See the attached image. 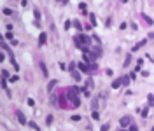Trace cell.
<instances>
[{
    "label": "cell",
    "instance_id": "11",
    "mask_svg": "<svg viewBox=\"0 0 154 131\" xmlns=\"http://www.w3.org/2000/svg\"><path fill=\"white\" fill-rule=\"evenodd\" d=\"M142 17H144V19H145V23H147V25H152V23H154V21L151 19V17H149L147 14H142Z\"/></svg>",
    "mask_w": 154,
    "mask_h": 131
},
{
    "label": "cell",
    "instance_id": "35",
    "mask_svg": "<svg viewBox=\"0 0 154 131\" xmlns=\"http://www.w3.org/2000/svg\"><path fill=\"white\" fill-rule=\"evenodd\" d=\"M151 131H154V126H152V128H151Z\"/></svg>",
    "mask_w": 154,
    "mask_h": 131
},
{
    "label": "cell",
    "instance_id": "1",
    "mask_svg": "<svg viewBox=\"0 0 154 131\" xmlns=\"http://www.w3.org/2000/svg\"><path fill=\"white\" fill-rule=\"evenodd\" d=\"M65 96L68 98V101L72 103V107H79L81 105V98H79V87H67Z\"/></svg>",
    "mask_w": 154,
    "mask_h": 131
},
{
    "label": "cell",
    "instance_id": "27",
    "mask_svg": "<svg viewBox=\"0 0 154 131\" xmlns=\"http://www.w3.org/2000/svg\"><path fill=\"white\" fill-rule=\"evenodd\" d=\"M100 131H109V124H103V126H102V129H100Z\"/></svg>",
    "mask_w": 154,
    "mask_h": 131
},
{
    "label": "cell",
    "instance_id": "24",
    "mask_svg": "<svg viewBox=\"0 0 154 131\" xmlns=\"http://www.w3.org/2000/svg\"><path fill=\"white\" fill-rule=\"evenodd\" d=\"M46 124H47V126H51V124H53V115H49V117L46 119Z\"/></svg>",
    "mask_w": 154,
    "mask_h": 131
},
{
    "label": "cell",
    "instance_id": "17",
    "mask_svg": "<svg viewBox=\"0 0 154 131\" xmlns=\"http://www.w3.org/2000/svg\"><path fill=\"white\" fill-rule=\"evenodd\" d=\"M70 119H72L74 122H77V121H81V115H77V114H74V115H72Z\"/></svg>",
    "mask_w": 154,
    "mask_h": 131
},
{
    "label": "cell",
    "instance_id": "8",
    "mask_svg": "<svg viewBox=\"0 0 154 131\" xmlns=\"http://www.w3.org/2000/svg\"><path fill=\"white\" fill-rule=\"evenodd\" d=\"M72 77H74V81H81V77H82V75H81V73L77 72V70H72Z\"/></svg>",
    "mask_w": 154,
    "mask_h": 131
},
{
    "label": "cell",
    "instance_id": "26",
    "mask_svg": "<svg viewBox=\"0 0 154 131\" xmlns=\"http://www.w3.org/2000/svg\"><path fill=\"white\" fill-rule=\"evenodd\" d=\"M130 131H138V128H137V124H131V126H130Z\"/></svg>",
    "mask_w": 154,
    "mask_h": 131
},
{
    "label": "cell",
    "instance_id": "28",
    "mask_svg": "<svg viewBox=\"0 0 154 131\" xmlns=\"http://www.w3.org/2000/svg\"><path fill=\"white\" fill-rule=\"evenodd\" d=\"M5 39H9V40H12V33H9V32H7V33H5Z\"/></svg>",
    "mask_w": 154,
    "mask_h": 131
},
{
    "label": "cell",
    "instance_id": "16",
    "mask_svg": "<svg viewBox=\"0 0 154 131\" xmlns=\"http://www.w3.org/2000/svg\"><path fill=\"white\" fill-rule=\"evenodd\" d=\"M74 26H75L77 30H82V25H81V21H74Z\"/></svg>",
    "mask_w": 154,
    "mask_h": 131
},
{
    "label": "cell",
    "instance_id": "31",
    "mask_svg": "<svg viewBox=\"0 0 154 131\" xmlns=\"http://www.w3.org/2000/svg\"><path fill=\"white\" fill-rule=\"evenodd\" d=\"M26 4H28V0H21V5L23 7H26Z\"/></svg>",
    "mask_w": 154,
    "mask_h": 131
},
{
    "label": "cell",
    "instance_id": "13",
    "mask_svg": "<svg viewBox=\"0 0 154 131\" xmlns=\"http://www.w3.org/2000/svg\"><path fill=\"white\" fill-rule=\"evenodd\" d=\"M91 117H93L95 121H98V119H100V115H98V112H96V110H93V112H91Z\"/></svg>",
    "mask_w": 154,
    "mask_h": 131
},
{
    "label": "cell",
    "instance_id": "7",
    "mask_svg": "<svg viewBox=\"0 0 154 131\" xmlns=\"http://www.w3.org/2000/svg\"><path fill=\"white\" fill-rule=\"evenodd\" d=\"M121 86H123V81H121V79H116V81L112 82V87H114V89H117V87H121Z\"/></svg>",
    "mask_w": 154,
    "mask_h": 131
},
{
    "label": "cell",
    "instance_id": "12",
    "mask_svg": "<svg viewBox=\"0 0 154 131\" xmlns=\"http://www.w3.org/2000/svg\"><path fill=\"white\" fill-rule=\"evenodd\" d=\"M56 84H58V81H51V82L47 84V89H49V91H53V87H54Z\"/></svg>",
    "mask_w": 154,
    "mask_h": 131
},
{
    "label": "cell",
    "instance_id": "29",
    "mask_svg": "<svg viewBox=\"0 0 154 131\" xmlns=\"http://www.w3.org/2000/svg\"><path fill=\"white\" fill-rule=\"evenodd\" d=\"M147 112H149L147 108H144V110H142V117H147Z\"/></svg>",
    "mask_w": 154,
    "mask_h": 131
},
{
    "label": "cell",
    "instance_id": "36",
    "mask_svg": "<svg viewBox=\"0 0 154 131\" xmlns=\"http://www.w3.org/2000/svg\"><path fill=\"white\" fill-rule=\"evenodd\" d=\"M58 2H65V0H58Z\"/></svg>",
    "mask_w": 154,
    "mask_h": 131
},
{
    "label": "cell",
    "instance_id": "6",
    "mask_svg": "<svg viewBox=\"0 0 154 131\" xmlns=\"http://www.w3.org/2000/svg\"><path fill=\"white\" fill-rule=\"evenodd\" d=\"M145 42H147V40H140V42H138V44H135V47H133V49H131V51H133V52H135V51H138V49H140V47H144V46H145Z\"/></svg>",
    "mask_w": 154,
    "mask_h": 131
},
{
    "label": "cell",
    "instance_id": "25",
    "mask_svg": "<svg viewBox=\"0 0 154 131\" xmlns=\"http://www.w3.org/2000/svg\"><path fill=\"white\" fill-rule=\"evenodd\" d=\"M4 14H5V16H11V14H12V11H11V9H7V7H5V9H4Z\"/></svg>",
    "mask_w": 154,
    "mask_h": 131
},
{
    "label": "cell",
    "instance_id": "9",
    "mask_svg": "<svg viewBox=\"0 0 154 131\" xmlns=\"http://www.w3.org/2000/svg\"><path fill=\"white\" fill-rule=\"evenodd\" d=\"M121 81H123V86H128V84H130V81H131V77H130V75H123V77H121Z\"/></svg>",
    "mask_w": 154,
    "mask_h": 131
},
{
    "label": "cell",
    "instance_id": "22",
    "mask_svg": "<svg viewBox=\"0 0 154 131\" xmlns=\"http://www.w3.org/2000/svg\"><path fill=\"white\" fill-rule=\"evenodd\" d=\"M130 61H131V54H128V56H126V61H124V66H128V65H130Z\"/></svg>",
    "mask_w": 154,
    "mask_h": 131
},
{
    "label": "cell",
    "instance_id": "30",
    "mask_svg": "<svg viewBox=\"0 0 154 131\" xmlns=\"http://www.w3.org/2000/svg\"><path fill=\"white\" fill-rule=\"evenodd\" d=\"M60 68H61V70H67V68H68V66H67V65H65V63H60Z\"/></svg>",
    "mask_w": 154,
    "mask_h": 131
},
{
    "label": "cell",
    "instance_id": "32",
    "mask_svg": "<svg viewBox=\"0 0 154 131\" xmlns=\"http://www.w3.org/2000/svg\"><path fill=\"white\" fill-rule=\"evenodd\" d=\"M149 39H154V32H152V33H149Z\"/></svg>",
    "mask_w": 154,
    "mask_h": 131
},
{
    "label": "cell",
    "instance_id": "18",
    "mask_svg": "<svg viewBox=\"0 0 154 131\" xmlns=\"http://www.w3.org/2000/svg\"><path fill=\"white\" fill-rule=\"evenodd\" d=\"M26 103H28L30 107H35V100H33V98H28V100H26Z\"/></svg>",
    "mask_w": 154,
    "mask_h": 131
},
{
    "label": "cell",
    "instance_id": "14",
    "mask_svg": "<svg viewBox=\"0 0 154 131\" xmlns=\"http://www.w3.org/2000/svg\"><path fill=\"white\" fill-rule=\"evenodd\" d=\"M33 16H35V19H37L35 23H38V19H40V12H38V11L35 9V11H33Z\"/></svg>",
    "mask_w": 154,
    "mask_h": 131
},
{
    "label": "cell",
    "instance_id": "2",
    "mask_svg": "<svg viewBox=\"0 0 154 131\" xmlns=\"http://www.w3.org/2000/svg\"><path fill=\"white\" fill-rule=\"evenodd\" d=\"M119 126H121V128H128V126H131V117H123V119L119 121Z\"/></svg>",
    "mask_w": 154,
    "mask_h": 131
},
{
    "label": "cell",
    "instance_id": "4",
    "mask_svg": "<svg viewBox=\"0 0 154 131\" xmlns=\"http://www.w3.org/2000/svg\"><path fill=\"white\" fill-rule=\"evenodd\" d=\"M38 66H40V70H42V75H44V77H49V70H47L46 63H44V61H38Z\"/></svg>",
    "mask_w": 154,
    "mask_h": 131
},
{
    "label": "cell",
    "instance_id": "15",
    "mask_svg": "<svg viewBox=\"0 0 154 131\" xmlns=\"http://www.w3.org/2000/svg\"><path fill=\"white\" fill-rule=\"evenodd\" d=\"M147 101H149L147 105H154V96H152V95H149V96H147Z\"/></svg>",
    "mask_w": 154,
    "mask_h": 131
},
{
    "label": "cell",
    "instance_id": "23",
    "mask_svg": "<svg viewBox=\"0 0 154 131\" xmlns=\"http://www.w3.org/2000/svg\"><path fill=\"white\" fill-rule=\"evenodd\" d=\"M72 25H74V23H72V21H65V25H63V26H65V30H68V28H70V26H72Z\"/></svg>",
    "mask_w": 154,
    "mask_h": 131
},
{
    "label": "cell",
    "instance_id": "10",
    "mask_svg": "<svg viewBox=\"0 0 154 131\" xmlns=\"http://www.w3.org/2000/svg\"><path fill=\"white\" fill-rule=\"evenodd\" d=\"M79 70H81V72H89V66H88L86 63H79Z\"/></svg>",
    "mask_w": 154,
    "mask_h": 131
},
{
    "label": "cell",
    "instance_id": "33",
    "mask_svg": "<svg viewBox=\"0 0 154 131\" xmlns=\"http://www.w3.org/2000/svg\"><path fill=\"white\" fill-rule=\"evenodd\" d=\"M121 2H123V4H126V2H128V0H121Z\"/></svg>",
    "mask_w": 154,
    "mask_h": 131
},
{
    "label": "cell",
    "instance_id": "21",
    "mask_svg": "<svg viewBox=\"0 0 154 131\" xmlns=\"http://www.w3.org/2000/svg\"><path fill=\"white\" fill-rule=\"evenodd\" d=\"M89 21H91V25H93V26H96V19H95V16H93V14L89 16Z\"/></svg>",
    "mask_w": 154,
    "mask_h": 131
},
{
    "label": "cell",
    "instance_id": "20",
    "mask_svg": "<svg viewBox=\"0 0 154 131\" xmlns=\"http://www.w3.org/2000/svg\"><path fill=\"white\" fill-rule=\"evenodd\" d=\"M2 77H4V81H7V77H9V72L7 70H2Z\"/></svg>",
    "mask_w": 154,
    "mask_h": 131
},
{
    "label": "cell",
    "instance_id": "5",
    "mask_svg": "<svg viewBox=\"0 0 154 131\" xmlns=\"http://www.w3.org/2000/svg\"><path fill=\"white\" fill-rule=\"evenodd\" d=\"M46 40H47V35H46V33L42 32L40 35H38V47H42V46L46 44Z\"/></svg>",
    "mask_w": 154,
    "mask_h": 131
},
{
    "label": "cell",
    "instance_id": "19",
    "mask_svg": "<svg viewBox=\"0 0 154 131\" xmlns=\"http://www.w3.org/2000/svg\"><path fill=\"white\" fill-rule=\"evenodd\" d=\"M30 128H32V129H37V131H38V124H37V122H33V121L30 122Z\"/></svg>",
    "mask_w": 154,
    "mask_h": 131
},
{
    "label": "cell",
    "instance_id": "3",
    "mask_svg": "<svg viewBox=\"0 0 154 131\" xmlns=\"http://www.w3.org/2000/svg\"><path fill=\"white\" fill-rule=\"evenodd\" d=\"M16 115H18V121H19V124H26V117H25V114L21 110H16Z\"/></svg>",
    "mask_w": 154,
    "mask_h": 131
},
{
    "label": "cell",
    "instance_id": "34",
    "mask_svg": "<svg viewBox=\"0 0 154 131\" xmlns=\"http://www.w3.org/2000/svg\"><path fill=\"white\" fill-rule=\"evenodd\" d=\"M119 131H126V129H124V128H121V129H119Z\"/></svg>",
    "mask_w": 154,
    "mask_h": 131
}]
</instances>
